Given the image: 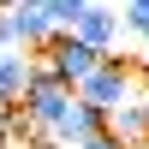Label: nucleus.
Listing matches in <instances>:
<instances>
[{
	"label": "nucleus",
	"instance_id": "1",
	"mask_svg": "<svg viewBox=\"0 0 149 149\" xmlns=\"http://www.w3.org/2000/svg\"><path fill=\"white\" fill-rule=\"evenodd\" d=\"M78 95L95 107V113H113V107H125V102L143 95V66L125 60V54H102V66L78 84Z\"/></svg>",
	"mask_w": 149,
	"mask_h": 149
},
{
	"label": "nucleus",
	"instance_id": "2",
	"mask_svg": "<svg viewBox=\"0 0 149 149\" xmlns=\"http://www.w3.org/2000/svg\"><path fill=\"white\" fill-rule=\"evenodd\" d=\"M54 36H60V24H54V12H48V0H18V6L0 12V42H12V48L42 54Z\"/></svg>",
	"mask_w": 149,
	"mask_h": 149
},
{
	"label": "nucleus",
	"instance_id": "3",
	"mask_svg": "<svg viewBox=\"0 0 149 149\" xmlns=\"http://www.w3.org/2000/svg\"><path fill=\"white\" fill-rule=\"evenodd\" d=\"M36 60H42V66L54 72L60 84H72V90H78V84L90 78L95 66H102V48H90V42H84V36H78V30H60L54 42H48L42 54H36Z\"/></svg>",
	"mask_w": 149,
	"mask_h": 149
},
{
	"label": "nucleus",
	"instance_id": "4",
	"mask_svg": "<svg viewBox=\"0 0 149 149\" xmlns=\"http://www.w3.org/2000/svg\"><path fill=\"white\" fill-rule=\"evenodd\" d=\"M36 66H42V60H36L30 48H6L0 42V107H24V90H30Z\"/></svg>",
	"mask_w": 149,
	"mask_h": 149
},
{
	"label": "nucleus",
	"instance_id": "5",
	"mask_svg": "<svg viewBox=\"0 0 149 149\" xmlns=\"http://www.w3.org/2000/svg\"><path fill=\"white\" fill-rule=\"evenodd\" d=\"M119 30H125V12H119V6H102V0H95V6L84 12V24H78V36L90 48H102V54L119 48Z\"/></svg>",
	"mask_w": 149,
	"mask_h": 149
},
{
	"label": "nucleus",
	"instance_id": "6",
	"mask_svg": "<svg viewBox=\"0 0 149 149\" xmlns=\"http://www.w3.org/2000/svg\"><path fill=\"white\" fill-rule=\"evenodd\" d=\"M107 131H113L125 149H137V143H149V102L137 95V102H125V107H113L107 113Z\"/></svg>",
	"mask_w": 149,
	"mask_h": 149
},
{
	"label": "nucleus",
	"instance_id": "7",
	"mask_svg": "<svg viewBox=\"0 0 149 149\" xmlns=\"http://www.w3.org/2000/svg\"><path fill=\"white\" fill-rule=\"evenodd\" d=\"M0 143H12V149H36V143H42V125H36L24 107H0Z\"/></svg>",
	"mask_w": 149,
	"mask_h": 149
},
{
	"label": "nucleus",
	"instance_id": "8",
	"mask_svg": "<svg viewBox=\"0 0 149 149\" xmlns=\"http://www.w3.org/2000/svg\"><path fill=\"white\" fill-rule=\"evenodd\" d=\"M90 6H95V0H48V12H54V24H60V30H78Z\"/></svg>",
	"mask_w": 149,
	"mask_h": 149
},
{
	"label": "nucleus",
	"instance_id": "9",
	"mask_svg": "<svg viewBox=\"0 0 149 149\" xmlns=\"http://www.w3.org/2000/svg\"><path fill=\"white\" fill-rule=\"evenodd\" d=\"M125 30H137V36H149V0H125Z\"/></svg>",
	"mask_w": 149,
	"mask_h": 149
},
{
	"label": "nucleus",
	"instance_id": "10",
	"mask_svg": "<svg viewBox=\"0 0 149 149\" xmlns=\"http://www.w3.org/2000/svg\"><path fill=\"white\" fill-rule=\"evenodd\" d=\"M78 149H125V143H119V137H113V131H95V137H84Z\"/></svg>",
	"mask_w": 149,
	"mask_h": 149
},
{
	"label": "nucleus",
	"instance_id": "11",
	"mask_svg": "<svg viewBox=\"0 0 149 149\" xmlns=\"http://www.w3.org/2000/svg\"><path fill=\"white\" fill-rule=\"evenodd\" d=\"M137 66H143V78H149V36H143V54H137Z\"/></svg>",
	"mask_w": 149,
	"mask_h": 149
},
{
	"label": "nucleus",
	"instance_id": "12",
	"mask_svg": "<svg viewBox=\"0 0 149 149\" xmlns=\"http://www.w3.org/2000/svg\"><path fill=\"white\" fill-rule=\"evenodd\" d=\"M36 149H72V143H60V137H42V143H36Z\"/></svg>",
	"mask_w": 149,
	"mask_h": 149
},
{
	"label": "nucleus",
	"instance_id": "13",
	"mask_svg": "<svg viewBox=\"0 0 149 149\" xmlns=\"http://www.w3.org/2000/svg\"><path fill=\"white\" fill-rule=\"evenodd\" d=\"M143 102H149V78H143Z\"/></svg>",
	"mask_w": 149,
	"mask_h": 149
},
{
	"label": "nucleus",
	"instance_id": "14",
	"mask_svg": "<svg viewBox=\"0 0 149 149\" xmlns=\"http://www.w3.org/2000/svg\"><path fill=\"white\" fill-rule=\"evenodd\" d=\"M113 6H125V0H113Z\"/></svg>",
	"mask_w": 149,
	"mask_h": 149
},
{
	"label": "nucleus",
	"instance_id": "15",
	"mask_svg": "<svg viewBox=\"0 0 149 149\" xmlns=\"http://www.w3.org/2000/svg\"><path fill=\"white\" fill-rule=\"evenodd\" d=\"M0 149H12V143H0Z\"/></svg>",
	"mask_w": 149,
	"mask_h": 149
},
{
	"label": "nucleus",
	"instance_id": "16",
	"mask_svg": "<svg viewBox=\"0 0 149 149\" xmlns=\"http://www.w3.org/2000/svg\"><path fill=\"white\" fill-rule=\"evenodd\" d=\"M137 149H149V143H137Z\"/></svg>",
	"mask_w": 149,
	"mask_h": 149
}]
</instances>
